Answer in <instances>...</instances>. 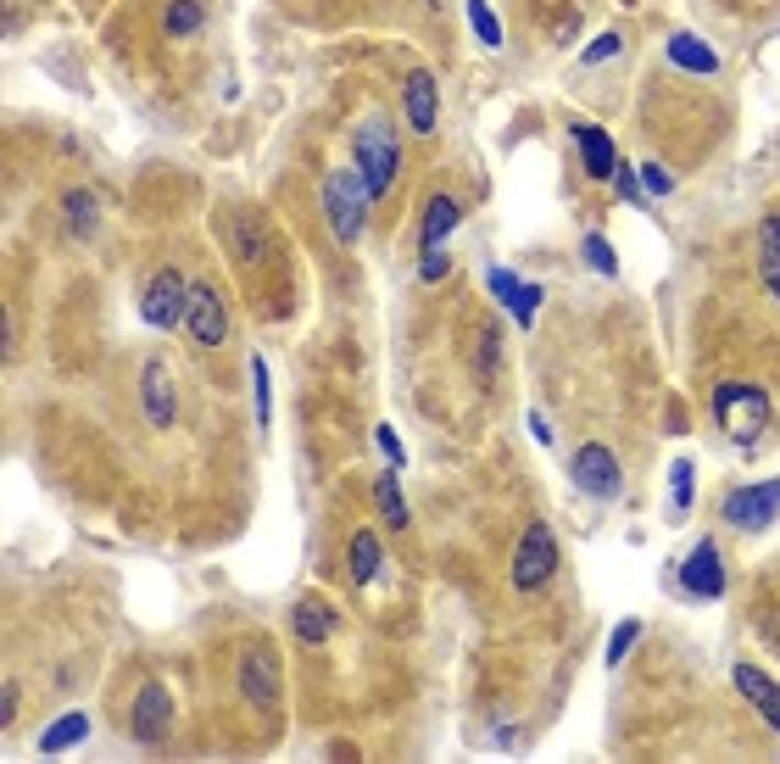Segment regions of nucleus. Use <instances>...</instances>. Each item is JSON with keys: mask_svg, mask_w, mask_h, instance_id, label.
I'll list each match as a JSON object with an SVG mask.
<instances>
[{"mask_svg": "<svg viewBox=\"0 0 780 764\" xmlns=\"http://www.w3.org/2000/svg\"><path fill=\"white\" fill-rule=\"evenodd\" d=\"M491 291H496L502 302H513V296H518V280H513L507 269H491Z\"/></svg>", "mask_w": 780, "mask_h": 764, "instance_id": "obj_35", "label": "nucleus"}, {"mask_svg": "<svg viewBox=\"0 0 780 764\" xmlns=\"http://www.w3.org/2000/svg\"><path fill=\"white\" fill-rule=\"evenodd\" d=\"M536 307H541V285H518V296L507 302V313H513L518 324H530V318H536Z\"/></svg>", "mask_w": 780, "mask_h": 764, "instance_id": "obj_29", "label": "nucleus"}, {"mask_svg": "<svg viewBox=\"0 0 780 764\" xmlns=\"http://www.w3.org/2000/svg\"><path fill=\"white\" fill-rule=\"evenodd\" d=\"M251 374H256V418H274V380H268V358H251Z\"/></svg>", "mask_w": 780, "mask_h": 764, "instance_id": "obj_26", "label": "nucleus"}, {"mask_svg": "<svg viewBox=\"0 0 780 764\" xmlns=\"http://www.w3.org/2000/svg\"><path fill=\"white\" fill-rule=\"evenodd\" d=\"M530 436H536V441H552V430H547V418H541V413H530Z\"/></svg>", "mask_w": 780, "mask_h": 764, "instance_id": "obj_37", "label": "nucleus"}, {"mask_svg": "<svg viewBox=\"0 0 780 764\" xmlns=\"http://www.w3.org/2000/svg\"><path fill=\"white\" fill-rule=\"evenodd\" d=\"M240 692L256 703V709H279V658L268 647H251L240 658Z\"/></svg>", "mask_w": 780, "mask_h": 764, "instance_id": "obj_9", "label": "nucleus"}, {"mask_svg": "<svg viewBox=\"0 0 780 764\" xmlns=\"http://www.w3.org/2000/svg\"><path fill=\"white\" fill-rule=\"evenodd\" d=\"M463 223V207H458V196H429V207H424V251H436V245H447V234Z\"/></svg>", "mask_w": 780, "mask_h": 764, "instance_id": "obj_15", "label": "nucleus"}, {"mask_svg": "<svg viewBox=\"0 0 780 764\" xmlns=\"http://www.w3.org/2000/svg\"><path fill=\"white\" fill-rule=\"evenodd\" d=\"M140 391H145V418H151V424H173V380H167L162 363H145Z\"/></svg>", "mask_w": 780, "mask_h": 764, "instance_id": "obj_16", "label": "nucleus"}, {"mask_svg": "<svg viewBox=\"0 0 780 764\" xmlns=\"http://www.w3.org/2000/svg\"><path fill=\"white\" fill-rule=\"evenodd\" d=\"M574 485L585 496H602V502H614L619 496V458L602 447V441H585L574 452Z\"/></svg>", "mask_w": 780, "mask_h": 764, "instance_id": "obj_8", "label": "nucleus"}, {"mask_svg": "<svg viewBox=\"0 0 780 764\" xmlns=\"http://www.w3.org/2000/svg\"><path fill=\"white\" fill-rule=\"evenodd\" d=\"M469 23H474V34H480L485 51L502 45V23H496V12H491V0H469Z\"/></svg>", "mask_w": 780, "mask_h": 764, "instance_id": "obj_25", "label": "nucleus"}, {"mask_svg": "<svg viewBox=\"0 0 780 764\" xmlns=\"http://www.w3.org/2000/svg\"><path fill=\"white\" fill-rule=\"evenodd\" d=\"M374 447L391 458V469H402V463H407V452H402V441H396V430H391V424H380V430H374Z\"/></svg>", "mask_w": 780, "mask_h": 764, "instance_id": "obj_33", "label": "nucleus"}, {"mask_svg": "<svg viewBox=\"0 0 780 764\" xmlns=\"http://www.w3.org/2000/svg\"><path fill=\"white\" fill-rule=\"evenodd\" d=\"M636 179H641V190H647V196H669V190H674V179L663 174V167H652V162L641 167V174H636Z\"/></svg>", "mask_w": 780, "mask_h": 764, "instance_id": "obj_34", "label": "nucleus"}, {"mask_svg": "<svg viewBox=\"0 0 780 764\" xmlns=\"http://www.w3.org/2000/svg\"><path fill=\"white\" fill-rule=\"evenodd\" d=\"M418 274H424V285H436V280H447L452 274V263H447V251L436 245V251H424L418 258Z\"/></svg>", "mask_w": 780, "mask_h": 764, "instance_id": "obj_32", "label": "nucleus"}, {"mask_svg": "<svg viewBox=\"0 0 780 764\" xmlns=\"http://www.w3.org/2000/svg\"><path fill=\"white\" fill-rule=\"evenodd\" d=\"M669 62L685 67V73H719V56H714L697 34H674V40H669Z\"/></svg>", "mask_w": 780, "mask_h": 764, "instance_id": "obj_18", "label": "nucleus"}, {"mask_svg": "<svg viewBox=\"0 0 780 764\" xmlns=\"http://www.w3.org/2000/svg\"><path fill=\"white\" fill-rule=\"evenodd\" d=\"M62 212H67V223H73L78 234H96V229H101V207H96V196H90V190H67Z\"/></svg>", "mask_w": 780, "mask_h": 764, "instance_id": "obj_24", "label": "nucleus"}, {"mask_svg": "<svg viewBox=\"0 0 780 764\" xmlns=\"http://www.w3.org/2000/svg\"><path fill=\"white\" fill-rule=\"evenodd\" d=\"M574 145H580V156H585V174H591L596 185H608V179H614V167H619V151H614L608 129H596V123H574Z\"/></svg>", "mask_w": 780, "mask_h": 764, "instance_id": "obj_13", "label": "nucleus"}, {"mask_svg": "<svg viewBox=\"0 0 780 764\" xmlns=\"http://www.w3.org/2000/svg\"><path fill=\"white\" fill-rule=\"evenodd\" d=\"M619 45H625V40H619V34L608 29V34H596V40L585 45V56H580V62H585V67H596V62H608V56H619Z\"/></svg>", "mask_w": 780, "mask_h": 764, "instance_id": "obj_30", "label": "nucleus"}, {"mask_svg": "<svg viewBox=\"0 0 780 764\" xmlns=\"http://www.w3.org/2000/svg\"><path fill=\"white\" fill-rule=\"evenodd\" d=\"M12 714H18V681H7V692H0V720L12 725Z\"/></svg>", "mask_w": 780, "mask_h": 764, "instance_id": "obj_36", "label": "nucleus"}, {"mask_svg": "<svg viewBox=\"0 0 780 764\" xmlns=\"http://www.w3.org/2000/svg\"><path fill=\"white\" fill-rule=\"evenodd\" d=\"M290 625H296V636H301V642H312V647H318V642H329V636H334V625H340V620H334V609H323V603H296V609H290Z\"/></svg>", "mask_w": 780, "mask_h": 764, "instance_id": "obj_17", "label": "nucleus"}, {"mask_svg": "<svg viewBox=\"0 0 780 764\" xmlns=\"http://www.w3.org/2000/svg\"><path fill=\"white\" fill-rule=\"evenodd\" d=\"M680 586L691 591V598H719L725 591V564H719L714 536H703L697 547H691V558L680 564Z\"/></svg>", "mask_w": 780, "mask_h": 764, "instance_id": "obj_10", "label": "nucleus"}, {"mask_svg": "<svg viewBox=\"0 0 780 764\" xmlns=\"http://www.w3.org/2000/svg\"><path fill=\"white\" fill-rule=\"evenodd\" d=\"M407 123H413V134H436V118H441V96H436V78H429L424 67L407 78Z\"/></svg>", "mask_w": 780, "mask_h": 764, "instance_id": "obj_14", "label": "nucleus"}, {"mask_svg": "<svg viewBox=\"0 0 780 764\" xmlns=\"http://www.w3.org/2000/svg\"><path fill=\"white\" fill-rule=\"evenodd\" d=\"M669 491H674V514H685V507H691V463H685V458H674V469H669Z\"/></svg>", "mask_w": 780, "mask_h": 764, "instance_id": "obj_28", "label": "nucleus"}, {"mask_svg": "<svg viewBox=\"0 0 780 764\" xmlns=\"http://www.w3.org/2000/svg\"><path fill=\"white\" fill-rule=\"evenodd\" d=\"M636 636H641V620H619V631H614V642H608V669L630 653V642H636Z\"/></svg>", "mask_w": 780, "mask_h": 764, "instance_id": "obj_31", "label": "nucleus"}, {"mask_svg": "<svg viewBox=\"0 0 780 764\" xmlns=\"http://www.w3.org/2000/svg\"><path fill=\"white\" fill-rule=\"evenodd\" d=\"M552 575H558V536H552V525H530L518 536V553H513V586L541 591Z\"/></svg>", "mask_w": 780, "mask_h": 764, "instance_id": "obj_4", "label": "nucleus"}, {"mask_svg": "<svg viewBox=\"0 0 780 764\" xmlns=\"http://www.w3.org/2000/svg\"><path fill=\"white\" fill-rule=\"evenodd\" d=\"M84 736H90V714H78V709H73V714H62L56 725H45V731H40V753H62V747H78Z\"/></svg>", "mask_w": 780, "mask_h": 764, "instance_id": "obj_19", "label": "nucleus"}, {"mask_svg": "<svg viewBox=\"0 0 780 764\" xmlns=\"http://www.w3.org/2000/svg\"><path fill=\"white\" fill-rule=\"evenodd\" d=\"M380 558H385V553H380V536H374V531H358V536H352V580H358V586H374Z\"/></svg>", "mask_w": 780, "mask_h": 764, "instance_id": "obj_22", "label": "nucleus"}, {"mask_svg": "<svg viewBox=\"0 0 780 764\" xmlns=\"http://www.w3.org/2000/svg\"><path fill=\"white\" fill-rule=\"evenodd\" d=\"M374 502H380V514H385V525L391 531H407V502H402V485H396V474H380V485H374Z\"/></svg>", "mask_w": 780, "mask_h": 764, "instance_id": "obj_23", "label": "nucleus"}, {"mask_svg": "<svg viewBox=\"0 0 780 764\" xmlns=\"http://www.w3.org/2000/svg\"><path fill=\"white\" fill-rule=\"evenodd\" d=\"M201 23H207V0H173L167 18H162V34H167V40H185V34H196Z\"/></svg>", "mask_w": 780, "mask_h": 764, "instance_id": "obj_21", "label": "nucleus"}, {"mask_svg": "<svg viewBox=\"0 0 780 764\" xmlns=\"http://www.w3.org/2000/svg\"><path fill=\"white\" fill-rule=\"evenodd\" d=\"M369 207H374V190L358 167H334L323 179V223L340 245H352L363 229H369Z\"/></svg>", "mask_w": 780, "mask_h": 764, "instance_id": "obj_1", "label": "nucleus"}, {"mask_svg": "<svg viewBox=\"0 0 780 764\" xmlns=\"http://www.w3.org/2000/svg\"><path fill=\"white\" fill-rule=\"evenodd\" d=\"M758 269H763V285L780 302V212L763 218V229H758Z\"/></svg>", "mask_w": 780, "mask_h": 764, "instance_id": "obj_20", "label": "nucleus"}, {"mask_svg": "<svg viewBox=\"0 0 780 764\" xmlns=\"http://www.w3.org/2000/svg\"><path fill=\"white\" fill-rule=\"evenodd\" d=\"M580 251H585V263H591L596 274H614V269H619V258H614V245H608V240H602V234H585V245H580Z\"/></svg>", "mask_w": 780, "mask_h": 764, "instance_id": "obj_27", "label": "nucleus"}, {"mask_svg": "<svg viewBox=\"0 0 780 764\" xmlns=\"http://www.w3.org/2000/svg\"><path fill=\"white\" fill-rule=\"evenodd\" d=\"M167 714H173L167 687H162V681H145V687L134 692V736H140V742H162V736H167Z\"/></svg>", "mask_w": 780, "mask_h": 764, "instance_id": "obj_11", "label": "nucleus"}, {"mask_svg": "<svg viewBox=\"0 0 780 764\" xmlns=\"http://www.w3.org/2000/svg\"><path fill=\"white\" fill-rule=\"evenodd\" d=\"M730 681H736V692H741V698L763 714V725H769V731H780V687L769 681V675H763V669H752V664H736V669H730Z\"/></svg>", "mask_w": 780, "mask_h": 764, "instance_id": "obj_12", "label": "nucleus"}, {"mask_svg": "<svg viewBox=\"0 0 780 764\" xmlns=\"http://www.w3.org/2000/svg\"><path fill=\"white\" fill-rule=\"evenodd\" d=\"M185 307H190V285L173 274V269H156L140 291V318L151 329H173V324H185Z\"/></svg>", "mask_w": 780, "mask_h": 764, "instance_id": "obj_5", "label": "nucleus"}, {"mask_svg": "<svg viewBox=\"0 0 780 764\" xmlns=\"http://www.w3.org/2000/svg\"><path fill=\"white\" fill-rule=\"evenodd\" d=\"M352 167L369 179L374 196H385L402 174V151H396V129L385 118H369L358 134H352Z\"/></svg>", "mask_w": 780, "mask_h": 764, "instance_id": "obj_2", "label": "nucleus"}, {"mask_svg": "<svg viewBox=\"0 0 780 764\" xmlns=\"http://www.w3.org/2000/svg\"><path fill=\"white\" fill-rule=\"evenodd\" d=\"M185 329L196 347H223L229 341V313H223V296L201 280L190 285V307H185Z\"/></svg>", "mask_w": 780, "mask_h": 764, "instance_id": "obj_7", "label": "nucleus"}, {"mask_svg": "<svg viewBox=\"0 0 780 764\" xmlns=\"http://www.w3.org/2000/svg\"><path fill=\"white\" fill-rule=\"evenodd\" d=\"M714 418L725 424V436L752 447L763 436V424H769V396L758 385H719L714 391Z\"/></svg>", "mask_w": 780, "mask_h": 764, "instance_id": "obj_3", "label": "nucleus"}, {"mask_svg": "<svg viewBox=\"0 0 780 764\" xmlns=\"http://www.w3.org/2000/svg\"><path fill=\"white\" fill-rule=\"evenodd\" d=\"M719 514H725V525H736V531H763V525H774V514H780V480L730 491Z\"/></svg>", "mask_w": 780, "mask_h": 764, "instance_id": "obj_6", "label": "nucleus"}]
</instances>
